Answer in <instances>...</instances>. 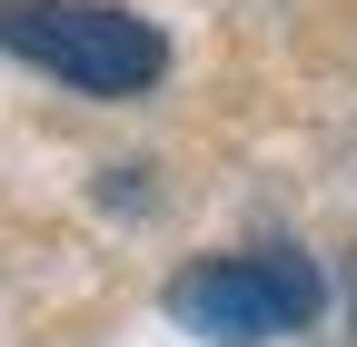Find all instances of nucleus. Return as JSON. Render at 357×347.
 <instances>
[{
  "label": "nucleus",
  "mask_w": 357,
  "mask_h": 347,
  "mask_svg": "<svg viewBox=\"0 0 357 347\" xmlns=\"http://www.w3.org/2000/svg\"><path fill=\"white\" fill-rule=\"evenodd\" d=\"M0 50L89 100H139L169 70V40L139 10H109V0H0Z\"/></svg>",
  "instance_id": "obj_1"
},
{
  "label": "nucleus",
  "mask_w": 357,
  "mask_h": 347,
  "mask_svg": "<svg viewBox=\"0 0 357 347\" xmlns=\"http://www.w3.org/2000/svg\"><path fill=\"white\" fill-rule=\"evenodd\" d=\"M328 308V278L307 268L298 248H248V258H199V268L169 278V318L208 337V347H268L298 337Z\"/></svg>",
  "instance_id": "obj_2"
}]
</instances>
